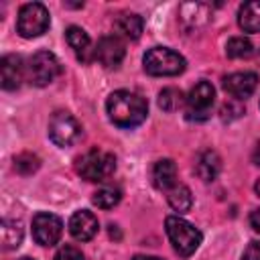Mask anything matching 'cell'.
Segmentation results:
<instances>
[{"mask_svg": "<svg viewBox=\"0 0 260 260\" xmlns=\"http://www.w3.org/2000/svg\"><path fill=\"white\" fill-rule=\"evenodd\" d=\"M254 189H256V193H258V195H260V179H258V181H256V185H254Z\"/></svg>", "mask_w": 260, "mask_h": 260, "instance_id": "1f68e13d", "label": "cell"}, {"mask_svg": "<svg viewBox=\"0 0 260 260\" xmlns=\"http://www.w3.org/2000/svg\"><path fill=\"white\" fill-rule=\"evenodd\" d=\"M250 225L254 228V232L260 234V209H254V211L250 213Z\"/></svg>", "mask_w": 260, "mask_h": 260, "instance_id": "f1b7e54d", "label": "cell"}, {"mask_svg": "<svg viewBox=\"0 0 260 260\" xmlns=\"http://www.w3.org/2000/svg\"><path fill=\"white\" fill-rule=\"evenodd\" d=\"M213 102H215V89L209 81H197L187 100H185V116L187 120L191 122H203L209 118L211 114V108H213Z\"/></svg>", "mask_w": 260, "mask_h": 260, "instance_id": "8992f818", "label": "cell"}, {"mask_svg": "<svg viewBox=\"0 0 260 260\" xmlns=\"http://www.w3.org/2000/svg\"><path fill=\"white\" fill-rule=\"evenodd\" d=\"M238 24L244 32H260V0H252L240 6Z\"/></svg>", "mask_w": 260, "mask_h": 260, "instance_id": "ac0fdd59", "label": "cell"}, {"mask_svg": "<svg viewBox=\"0 0 260 260\" xmlns=\"http://www.w3.org/2000/svg\"><path fill=\"white\" fill-rule=\"evenodd\" d=\"M252 160H254V165H258V167H260V142H258V144H256V148H254Z\"/></svg>", "mask_w": 260, "mask_h": 260, "instance_id": "f546056e", "label": "cell"}, {"mask_svg": "<svg viewBox=\"0 0 260 260\" xmlns=\"http://www.w3.org/2000/svg\"><path fill=\"white\" fill-rule=\"evenodd\" d=\"M254 51L252 43L244 37H232L225 45V55L230 59H244V57H250Z\"/></svg>", "mask_w": 260, "mask_h": 260, "instance_id": "cb8c5ba5", "label": "cell"}, {"mask_svg": "<svg viewBox=\"0 0 260 260\" xmlns=\"http://www.w3.org/2000/svg\"><path fill=\"white\" fill-rule=\"evenodd\" d=\"M98 217L87 211V209H79L69 217V234L77 240V242H87L98 234Z\"/></svg>", "mask_w": 260, "mask_h": 260, "instance_id": "4fadbf2b", "label": "cell"}, {"mask_svg": "<svg viewBox=\"0 0 260 260\" xmlns=\"http://www.w3.org/2000/svg\"><path fill=\"white\" fill-rule=\"evenodd\" d=\"M106 110H108V118L118 128H136L146 120L148 104L142 95L134 91L118 89L110 93L106 102Z\"/></svg>", "mask_w": 260, "mask_h": 260, "instance_id": "6da1fadb", "label": "cell"}, {"mask_svg": "<svg viewBox=\"0 0 260 260\" xmlns=\"http://www.w3.org/2000/svg\"><path fill=\"white\" fill-rule=\"evenodd\" d=\"M114 26H116V30H118L120 35H124L126 39L136 41V39L142 35L144 22H142V18H140L138 14H134V12H122V14L116 16Z\"/></svg>", "mask_w": 260, "mask_h": 260, "instance_id": "d6986e66", "label": "cell"}, {"mask_svg": "<svg viewBox=\"0 0 260 260\" xmlns=\"http://www.w3.org/2000/svg\"><path fill=\"white\" fill-rule=\"evenodd\" d=\"M53 260H85V258H83L81 250H77L75 246H63L57 250Z\"/></svg>", "mask_w": 260, "mask_h": 260, "instance_id": "4316f807", "label": "cell"}, {"mask_svg": "<svg viewBox=\"0 0 260 260\" xmlns=\"http://www.w3.org/2000/svg\"><path fill=\"white\" fill-rule=\"evenodd\" d=\"M49 138L61 148L71 146L81 138V126L69 112L57 110L49 118Z\"/></svg>", "mask_w": 260, "mask_h": 260, "instance_id": "ba28073f", "label": "cell"}, {"mask_svg": "<svg viewBox=\"0 0 260 260\" xmlns=\"http://www.w3.org/2000/svg\"><path fill=\"white\" fill-rule=\"evenodd\" d=\"M122 199V193L120 189H114V187H102L93 193L91 197V203L98 205L100 209H112L114 205H118Z\"/></svg>", "mask_w": 260, "mask_h": 260, "instance_id": "603a6c76", "label": "cell"}, {"mask_svg": "<svg viewBox=\"0 0 260 260\" xmlns=\"http://www.w3.org/2000/svg\"><path fill=\"white\" fill-rule=\"evenodd\" d=\"M132 260H160V258H156V256H134Z\"/></svg>", "mask_w": 260, "mask_h": 260, "instance_id": "4dcf8cb0", "label": "cell"}, {"mask_svg": "<svg viewBox=\"0 0 260 260\" xmlns=\"http://www.w3.org/2000/svg\"><path fill=\"white\" fill-rule=\"evenodd\" d=\"M242 260H260V242H250L242 254Z\"/></svg>", "mask_w": 260, "mask_h": 260, "instance_id": "83f0119b", "label": "cell"}, {"mask_svg": "<svg viewBox=\"0 0 260 260\" xmlns=\"http://www.w3.org/2000/svg\"><path fill=\"white\" fill-rule=\"evenodd\" d=\"M258 85V75L254 71H236L223 77V89L234 98V100H246L256 91Z\"/></svg>", "mask_w": 260, "mask_h": 260, "instance_id": "30bf717a", "label": "cell"}, {"mask_svg": "<svg viewBox=\"0 0 260 260\" xmlns=\"http://www.w3.org/2000/svg\"><path fill=\"white\" fill-rule=\"evenodd\" d=\"M152 183L160 191H169L177 185V165L171 158H162L152 167Z\"/></svg>", "mask_w": 260, "mask_h": 260, "instance_id": "9a60e30c", "label": "cell"}, {"mask_svg": "<svg viewBox=\"0 0 260 260\" xmlns=\"http://www.w3.org/2000/svg\"><path fill=\"white\" fill-rule=\"evenodd\" d=\"M75 169L83 179L93 181V183H102V181H108L114 175L116 156L112 152H106V150H100V148H91L89 152H85L83 156L77 158Z\"/></svg>", "mask_w": 260, "mask_h": 260, "instance_id": "3957f363", "label": "cell"}, {"mask_svg": "<svg viewBox=\"0 0 260 260\" xmlns=\"http://www.w3.org/2000/svg\"><path fill=\"white\" fill-rule=\"evenodd\" d=\"M167 201H169V205L173 207V211H177V213H187V211L191 209V205H193V195H191L189 187L177 183L173 189L167 191Z\"/></svg>", "mask_w": 260, "mask_h": 260, "instance_id": "ffe728a7", "label": "cell"}, {"mask_svg": "<svg viewBox=\"0 0 260 260\" xmlns=\"http://www.w3.org/2000/svg\"><path fill=\"white\" fill-rule=\"evenodd\" d=\"M126 55V47L124 43L118 39V37H102L95 45V51H93V57L108 69H116L122 59Z\"/></svg>", "mask_w": 260, "mask_h": 260, "instance_id": "8fae6325", "label": "cell"}, {"mask_svg": "<svg viewBox=\"0 0 260 260\" xmlns=\"http://www.w3.org/2000/svg\"><path fill=\"white\" fill-rule=\"evenodd\" d=\"M26 75V65H22V57L20 55H4L0 61V79H2V87L12 91L18 89L22 79Z\"/></svg>", "mask_w": 260, "mask_h": 260, "instance_id": "7c38bea8", "label": "cell"}, {"mask_svg": "<svg viewBox=\"0 0 260 260\" xmlns=\"http://www.w3.org/2000/svg\"><path fill=\"white\" fill-rule=\"evenodd\" d=\"M179 18L187 28H197L209 20V8L199 2H189L179 8Z\"/></svg>", "mask_w": 260, "mask_h": 260, "instance_id": "2e32d148", "label": "cell"}, {"mask_svg": "<svg viewBox=\"0 0 260 260\" xmlns=\"http://www.w3.org/2000/svg\"><path fill=\"white\" fill-rule=\"evenodd\" d=\"M59 73H61V65L57 57L49 51L35 53L26 63V79L37 87H45L53 83Z\"/></svg>", "mask_w": 260, "mask_h": 260, "instance_id": "52a82bcc", "label": "cell"}, {"mask_svg": "<svg viewBox=\"0 0 260 260\" xmlns=\"http://www.w3.org/2000/svg\"><path fill=\"white\" fill-rule=\"evenodd\" d=\"M41 167V158L32 152H20L14 156V171L20 175H32Z\"/></svg>", "mask_w": 260, "mask_h": 260, "instance_id": "d4e9b609", "label": "cell"}, {"mask_svg": "<svg viewBox=\"0 0 260 260\" xmlns=\"http://www.w3.org/2000/svg\"><path fill=\"white\" fill-rule=\"evenodd\" d=\"M221 171V158L215 150H203L199 152L197 156V162H195V173L199 175L201 181L209 183L213 181Z\"/></svg>", "mask_w": 260, "mask_h": 260, "instance_id": "5bb4252c", "label": "cell"}, {"mask_svg": "<svg viewBox=\"0 0 260 260\" xmlns=\"http://www.w3.org/2000/svg\"><path fill=\"white\" fill-rule=\"evenodd\" d=\"M165 225H167V236H169V240H171V244H173V248L179 256L187 258L199 248L203 236L189 221L181 219L179 215H169L165 219Z\"/></svg>", "mask_w": 260, "mask_h": 260, "instance_id": "7a4b0ae2", "label": "cell"}, {"mask_svg": "<svg viewBox=\"0 0 260 260\" xmlns=\"http://www.w3.org/2000/svg\"><path fill=\"white\" fill-rule=\"evenodd\" d=\"M49 24H51L49 10L41 2H28V4L20 6L18 18H16V30L20 37H24V39L41 37L43 32H47Z\"/></svg>", "mask_w": 260, "mask_h": 260, "instance_id": "5b68a950", "label": "cell"}, {"mask_svg": "<svg viewBox=\"0 0 260 260\" xmlns=\"http://www.w3.org/2000/svg\"><path fill=\"white\" fill-rule=\"evenodd\" d=\"M20 260H32V258H28V256H24V258H20Z\"/></svg>", "mask_w": 260, "mask_h": 260, "instance_id": "d6a6232c", "label": "cell"}, {"mask_svg": "<svg viewBox=\"0 0 260 260\" xmlns=\"http://www.w3.org/2000/svg\"><path fill=\"white\" fill-rule=\"evenodd\" d=\"M65 39L69 43V47L75 51L77 59L81 61H87L89 59V51H91V41H89V35L81 28V26H69L65 30Z\"/></svg>", "mask_w": 260, "mask_h": 260, "instance_id": "e0dca14e", "label": "cell"}, {"mask_svg": "<svg viewBox=\"0 0 260 260\" xmlns=\"http://www.w3.org/2000/svg\"><path fill=\"white\" fill-rule=\"evenodd\" d=\"M144 71L156 77H169V75H179L185 71V59L167 47H152L144 53L142 57Z\"/></svg>", "mask_w": 260, "mask_h": 260, "instance_id": "277c9868", "label": "cell"}, {"mask_svg": "<svg viewBox=\"0 0 260 260\" xmlns=\"http://www.w3.org/2000/svg\"><path fill=\"white\" fill-rule=\"evenodd\" d=\"M0 236H2L4 250L18 248L22 244V225H20V221H16V219H2Z\"/></svg>", "mask_w": 260, "mask_h": 260, "instance_id": "44dd1931", "label": "cell"}, {"mask_svg": "<svg viewBox=\"0 0 260 260\" xmlns=\"http://www.w3.org/2000/svg\"><path fill=\"white\" fill-rule=\"evenodd\" d=\"M63 221L47 211H41L32 217V238L41 246H55L61 240Z\"/></svg>", "mask_w": 260, "mask_h": 260, "instance_id": "9c48e42d", "label": "cell"}, {"mask_svg": "<svg viewBox=\"0 0 260 260\" xmlns=\"http://www.w3.org/2000/svg\"><path fill=\"white\" fill-rule=\"evenodd\" d=\"M244 112H246V110H244V104H242L240 100H234V98L225 100L223 106H221V110H219L221 120H236V118H240Z\"/></svg>", "mask_w": 260, "mask_h": 260, "instance_id": "484cf974", "label": "cell"}, {"mask_svg": "<svg viewBox=\"0 0 260 260\" xmlns=\"http://www.w3.org/2000/svg\"><path fill=\"white\" fill-rule=\"evenodd\" d=\"M185 95L181 89L177 87H165L160 93H158V108L165 110V112H177L179 108L185 106Z\"/></svg>", "mask_w": 260, "mask_h": 260, "instance_id": "7402d4cb", "label": "cell"}]
</instances>
